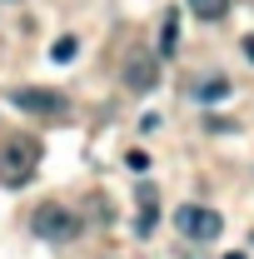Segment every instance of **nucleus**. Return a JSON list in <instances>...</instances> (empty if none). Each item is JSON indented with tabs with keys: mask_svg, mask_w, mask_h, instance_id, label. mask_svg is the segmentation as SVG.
Masks as SVG:
<instances>
[{
	"mask_svg": "<svg viewBox=\"0 0 254 259\" xmlns=\"http://www.w3.org/2000/svg\"><path fill=\"white\" fill-rule=\"evenodd\" d=\"M35 164H40V140H35V135H15V140H5V150H0V180H5V185L30 180Z\"/></svg>",
	"mask_w": 254,
	"mask_h": 259,
	"instance_id": "f257e3e1",
	"label": "nucleus"
},
{
	"mask_svg": "<svg viewBox=\"0 0 254 259\" xmlns=\"http://www.w3.org/2000/svg\"><path fill=\"white\" fill-rule=\"evenodd\" d=\"M35 234L40 239H55V244H70V239H80V220H75V209H65L55 199H45L40 209H35Z\"/></svg>",
	"mask_w": 254,
	"mask_h": 259,
	"instance_id": "f03ea898",
	"label": "nucleus"
},
{
	"mask_svg": "<svg viewBox=\"0 0 254 259\" xmlns=\"http://www.w3.org/2000/svg\"><path fill=\"white\" fill-rule=\"evenodd\" d=\"M175 229L185 234V239H220L224 234V220H220V209H209V204H180L175 209Z\"/></svg>",
	"mask_w": 254,
	"mask_h": 259,
	"instance_id": "7ed1b4c3",
	"label": "nucleus"
},
{
	"mask_svg": "<svg viewBox=\"0 0 254 259\" xmlns=\"http://www.w3.org/2000/svg\"><path fill=\"white\" fill-rule=\"evenodd\" d=\"M10 105H15V110H25V115H65V95H60V90H35V85L15 90Z\"/></svg>",
	"mask_w": 254,
	"mask_h": 259,
	"instance_id": "20e7f679",
	"label": "nucleus"
},
{
	"mask_svg": "<svg viewBox=\"0 0 254 259\" xmlns=\"http://www.w3.org/2000/svg\"><path fill=\"white\" fill-rule=\"evenodd\" d=\"M155 80H159V70H155L150 55H130V60H125V90L145 95V90H155Z\"/></svg>",
	"mask_w": 254,
	"mask_h": 259,
	"instance_id": "39448f33",
	"label": "nucleus"
},
{
	"mask_svg": "<svg viewBox=\"0 0 254 259\" xmlns=\"http://www.w3.org/2000/svg\"><path fill=\"white\" fill-rule=\"evenodd\" d=\"M159 220V190L155 185H140V199H135V234H150Z\"/></svg>",
	"mask_w": 254,
	"mask_h": 259,
	"instance_id": "423d86ee",
	"label": "nucleus"
},
{
	"mask_svg": "<svg viewBox=\"0 0 254 259\" xmlns=\"http://www.w3.org/2000/svg\"><path fill=\"white\" fill-rule=\"evenodd\" d=\"M175 45H180V15L164 10V25H159V55H175Z\"/></svg>",
	"mask_w": 254,
	"mask_h": 259,
	"instance_id": "0eeeda50",
	"label": "nucleus"
},
{
	"mask_svg": "<svg viewBox=\"0 0 254 259\" xmlns=\"http://www.w3.org/2000/svg\"><path fill=\"white\" fill-rule=\"evenodd\" d=\"M229 90H234V85H229V80H224V75H209V80H204V85H199V90H194V95L204 100V105H215V100H224V95H229Z\"/></svg>",
	"mask_w": 254,
	"mask_h": 259,
	"instance_id": "6e6552de",
	"label": "nucleus"
},
{
	"mask_svg": "<svg viewBox=\"0 0 254 259\" xmlns=\"http://www.w3.org/2000/svg\"><path fill=\"white\" fill-rule=\"evenodd\" d=\"M190 10L199 20H224L229 15V0H190Z\"/></svg>",
	"mask_w": 254,
	"mask_h": 259,
	"instance_id": "1a4fd4ad",
	"label": "nucleus"
},
{
	"mask_svg": "<svg viewBox=\"0 0 254 259\" xmlns=\"http://www.w3.org/2000/svg\"><path fill=\"white\" fill-rule=\"evenodd\" d=\"M75 50H80V40H75V35H65V40H55V45H50V60L65 65V60H75Z\"/></svg>",
	"mask_w": 254,
	"mask_h": 259,
	"instance_id": "9d476101",
	"label": "nucleus"
},
{
	"mask_svg": "<svg viewBox=\"0 0 254 259\" xmlns=\"http://www.w3.org/2000/svg\"><path fill=\"white\" fill-rule=\"evenodd\" d=\"M125 164L135 169V175H145V169H150V155H145V150H130V155H125Z\"/></svg>",
	"mask_w": 254,
	"mask_h": 259,
	"instance_id": "9b49d317",
	"label": "nucleus"
},
{
	"mask_svg": "<svg viewBox=\"0 0 254 259\" xmlns=\"http://www.w3.org/2000/svg\"><path fill=\"white\" fill-rule=\"evenodd\" d=\"M244 55H249V65H254V35H244Z\"/></svg>",
	"mask_w": 254,
	"mask_h": 259,
	"instance_id": "f8f14e48",
	"label": "nucleus"
},
{
	"mask_svg": "<svg viewBox=\"0 0 254 259\" xmlns=\"http://www.w3.org/2000/svg\"><path fill=\"white\" fill-rule=\"evenodd\" d=\"M224 259H244V254H239V249H234V254H224Z\"/></svg>",
	"mask_w": 254,
	"mask_h": 259,
	"instance_id": "ddd939ff",
	"label": "nucleus"
}]
</instances>
